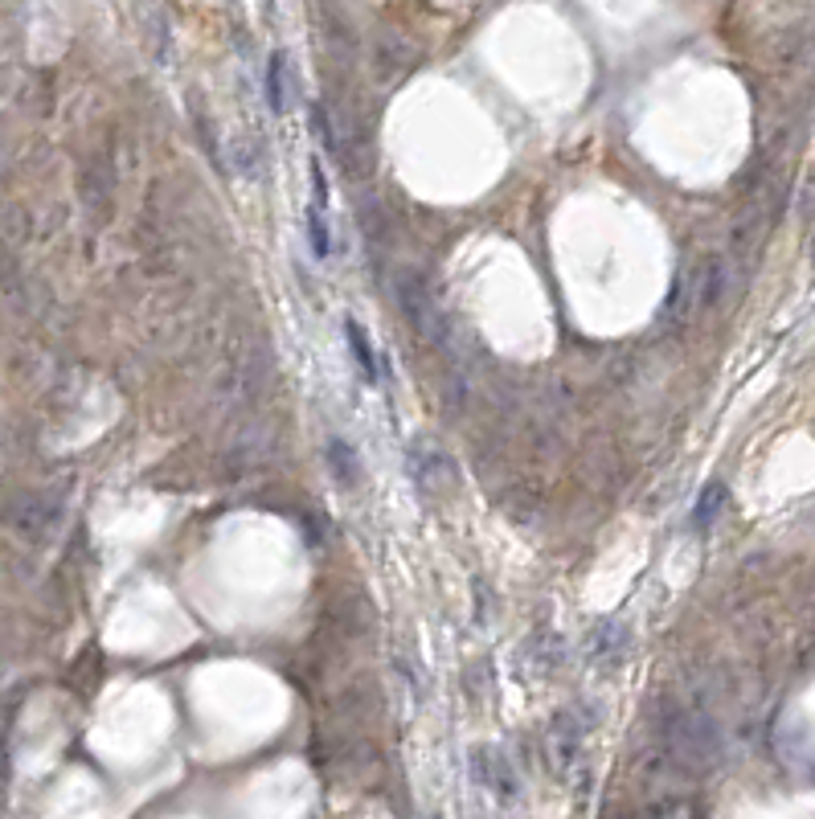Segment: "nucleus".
I'll use <instances>...</instances> for the list:
<instances>
[{
    "instance_id": "9d476101",
    "label": "nucleus",
    "mask_w": 815,
    "mask_h": 819,
    "mask_svg": "<svg viewBox=\"0 0 815 819\" xmlns=\"http://www.w3.org/2000/svg\"><path fill=\"white\" fill-rule=\"evenodd\" d=\"M308 238H312L316 258H328V254H332V234H328V218H324L320 205L308 209Z\"/></svg>"
},
{
    "instance_id": "9b49d317",
    "label": "nucleus",
    "mask_w": 815,
    "mask_h": 819,
    "mask_svg": "<svg viewBox=\"0 0 815 819\" xmlns=\"http://www.w3.org/2000/svg\"><path fill=\"white\" fill-rule=\"evenodd\" d=\"M312 189H316V205L324 209V205H328V181H324L320 160H312Z\"/></svg>"
},
{
    "instance_id": "423d86ee",
    "label": "nucleus",
    "mask_w": 815,
    "mask_h": 819,
    "mask_svg": "<svg viewBox=\"0 0 815 819\" xmlns=\"http://www.w3.org/2000/svg\"><path fill=\"white\" fill-rule=\"evenodd\" d=\"M328 467H332V480H336L340 488H357L361 463H357V455H353V447H349L345 439H332V443H328Z\"/></svg>"
},
{
    "instance_id": "1a4fd4ad",
    "label": "nucleus",
    "mask_w": 815,
    "mask_h": 819,
    "mask_svg": "<svg viewBox=\"0 0 815 819\" xmlns=\"http://www.w3.org/2000/svg\"><path fill=\"white\" fill-rule=\"evenodd\" d=\"M345 336H349V349H353L357 369L365 373V381H373V377H377V357H373V344H369V336L361 332V324H357L353 316L345 320Z\"/></svg>"
},
{
    "instance_id": "7ed1b4c3",
    "label": "nucleus",
    "mask_w": 815,
    "mask_h": 819,
    "mask_svg": "<svg viewBox=\"0 0 815 819\" xmlns=\"http://www.w3.org/2000/svg\"><path fill=\"white\" fill-rule=\"evenodd\" d=\"M410 476H414V484H418L422 492H447L451 480H455V471H451L447 455H443L435 443L418 439V443L410 447Z\"/></svg>"
},
{
    "instance_id": "39448f33",
    "label": "nucleus",
    "mask_w": 815,
    "mask_h": 819,
    "mask_svg": "<svg viewBox=\"0 0 815 819\" xmlns=\"http://www.w3.org/2000/svg\"><path fill=\"white\" fill-rule=\"evenodd\" d=\"M627 643H631V635L619 627V623H603L594 635H590V660H598V664H607V660H615V656H623L627 652Z\"/></svg>"
},
{
    "instance_id": "f257e3e1",
    "label": "nucleus",
    "mask_w": 815,
    "mask_h": 819,
    "mask_svg": "<svg viewBox=\"0 0 815 819\" xmlns=\"http://www.w3.org/2000/svg\"><path fill=\"white\" fill-rule=\"evenodd\" d=\"M668 750L684 766H705L717 754V729H713V721L701 717V713H680L676 721H668Z\"/></svg>"
},
{
    "instance_id": "20e7f679",
    "label": "nucleus",
    "mask_w": 815,
    "mask_h": 819,
    "mask_svg": "<svg viewBox=\"0 0 815 819\" xmlns=\"http://www.w3.org/2000/svg\"><path fill=\"white\" fill-rule=\"evenodd\" d=\"M471 766H476V779H480L488 791H496L500 799L517 795V774L508 770V762H504L500 750H476V754H471Z\"/></svg>"
},
{
    "instance_id": "6e6552de",
    "label": "nucleus",
    "mask_w": 815,
    "mask_h": 819,
    "mask_svg": "<svg viewBox=\"0 0 815 819\" xmlns=\"http://www.w3.org/2000/svg\"><path fill=\"white\" fill-rule=\"evenodd\" d=\"M267 103L275 115L287 111V54L283 50H275L267 58Z\"/></svg>"
},
{
    "instance_id": "f03ea898",
    "label": "nucleus",
    "mask_w": 815,
    "mask_h": 819,
    "mask_svg": "<svg viewBox=\"0 0 815 819\" xmlns=\"http://www.w3.org/2000/svg\"><path fill=\"white\" fill-rule=\"evenodd\" d=\"M394 287H398V304H402L406 320L414 324V332L439 340V336H443V312H439V304H435V295L426 291V283H422L418 275L402 271V275L394 279Z\"/></svg>"
},
{
    "instance_id": "0eeeda50",
    "label": "nucleus",
    "mask_w": 815,
    "mask_h": 819,
    "mask_svg": "<svg viewBox=\"0 0 815 819\" xmlns=\"http://www.w3.org/2000/svg\"><path fill=\"white\" fill-rule=\"evenodd\" d=\"M725 500H729V488H725L721 480H709L705 492H701L697 504H693V529H709L717 516L725 512Z\"/></svg>"
}]
</instances>
